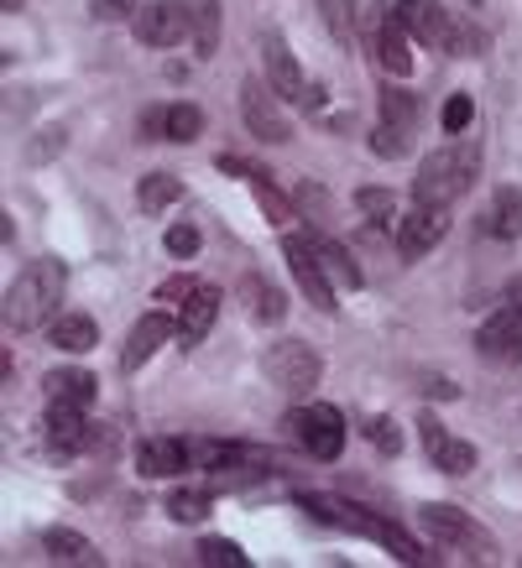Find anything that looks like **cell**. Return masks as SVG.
I'll return each mask as SVG.
<instances>
[{"label":"cell","mask_w":522,"mask_h":568,"mask_svg":"<svg viewBox=\"0 0 522 568\" xmlns=\"http://www.w3.org/2000/svg\"><path fill=\"white\" fill-rule=\"evenodd\" d=\"M63 287H69V266H63V261L58 256L32 261V266L6 287V328L27 334V328H37V324H52V303L63 297Z\"/></svg>","instance_id":"obj_1"},{"label":"cell","mask_w":522,"mask_h":568,"mask_svg":"<svg viewBox=\"0 0 522 568\" xmlns=\"http://www.w3.org/2000/svg\"><path fill=\"white\" fill-rule=\"evenodd\" d=\"M475 168H481V152L475 146H439V152H429V162L418 168L413 178V199L429 209H450L460 193L475 183Z\"/></svg>","instance_id":"obj_2"},{"label":"cell","mask_w":522,"mask_h":568,"mask_svg":"<svg viewBox=\"0 0 522 568\" xmlns=\"http://www.w3.org/2000/svg\"><path fill=\"white\" fill-rule=\"evenodd\" d=\"M418 521H423V532L439 537V542H450V548L470 552V558H491L496 542H491L486 527H475L470 511L450 506V500H429V506H418Z\"/></svg>","instance_id":"obj_3"},{"label":"cell","mask_w":522,"mask_h":568,"mask_svg":"<svg viewBox=\"0 0 522 568\" xmlns=\"http://www.w3.org/2000/svg\"><path fill=\"white\" fill-rule=\"evenodd\" d=\"M261 371H267V381H272L278 392H288V396H309L313 386H319V376H324L319 355H313L309 345H298V339H282V345L267 349Z\"/></svg>","instance_id":"obj_4"},{"label":"cell","mask_w":522,"mask_h":568,"mask_svg":"<svg viewBox=\"0 0 522 568\" xmlns=\"http://www.w3.org/2000/svg\"><path fill=\"white\" fill-rule=\"evenodd\" d=\"M282 256H288V272H293V282L303 287V297H309L313 308H319V313L340 308V303H334V282H330V272H324L319 245L298 241V235H282Z\"/></svg>","instance_id":"obj_5"},{"label":"cell","mask_w":522,"mask_h":568,"mask_svg":"<svg viewBox=\"0 0 522 568\" xmlns=\"http://www.w3.org/2000/svg\"><path fill=\"white\" fill-rule=\"evenodd\" d=\"M288 428H293V438L303 448H309L313 459H340V448H345V417L334 413V407H303V413H288Z\"/></svg>","instance_id":"obj_6"},{"label":"cell","mask_w":522,"mask_h":568,"mask_svg":"<svg viewBox=\"0 0 522 568\" xmlns=\"http://www.w3.org/2000/svg\"><path fill=\"white\" fill-rule=\"evenodd\" d=\"M282 94L278 89H267L261 79H245L241 84V115H245V131L261 141H272V146H282V141H293V125H288V115H282Z\"/></svg>","instance_id":"obj_7"},{"label":"cell","mask_w":522,"mask_h":568,"mask_svg":"<svg viewBox=\"0 0 522 568\" xmlns=\"http://www.w3.org/2000/svg\"><path fill=\"white\" fill-rule=\"evenodd\" d=\"M408 21L398 17V11H377L371 17V52H377V63H382V73H392V79H408L413 73V52H408Z\"/></svg>","instance_id":"obj_8"},{"label":"cell","mask_w":522,"mask_h":568,"mask_svg":"<svg viewBox=\"0 0 522 568\" xmlns=\"http://www.w3.org/2000/svg\"><path fill=\"white\" fill-rule=\"evenodd\" d=\"M298 506H303L313 521H324V527H345V532L371 537V542L382 537V517H371L365 506H355V500H345V496H303Z\"/></svg>","instance_id":"obj_9"},{"label":"cell","mask_w":522,"mask_h":568,"mask_svg":"<svg viewBox=\"0 0 522 568\" xmlns=\"http://www.w3.org/2000/svg\"><path fill=\"white\" fill-rule=\"evenodd\" d=\"M168 339H178V318H173V313H147V318H137V324H131V334H126L121 371H126V376H131V371H141V365L152 361Z\"/></svg>","instance_id":"obj_10"},{"label":"cell","mask_w":522,"mask_h":568,"mask_svg":"<svg viewBox=\"0 0 522 568\" xmlns=\"http://www.w3.org/2000/svg\"><path fill=\"white\" fill-rule=\"evenodd\" d=\"M444 235H450V214H444V209L418 204L413 214L402 220V230H398V256L402 261H423L439 241H444Z\"/></svg>","instance_id":"obj_11"},{"label":"cell","mask_w":522,"mask_h":568,"mask_svg":"<svg viewBox=\"0 0 522 568\" xmlns=\"http://www.w3.org/2000/svg\"><path fill=\"white\" fill-rule=\"evenodd\" d=\"M131 21H137V37L147 48H178V37H193L178 0H152V6H141Z\"/></svg>","instance_id":"obj_12"},{"label":"cell","mask_w":522,"mask_h":568,"mask_svg":"<svg viewBox=\"0 0 522 568\" xmlns=\"http://www.w3.org/2000/svg\"><path fill=\"white\" fill-rule=\"evenodd\" d=\"M475 345L491 361H506V355H522V303H502L486 324L475 328Z\"/></svg>","instance_id":"obj_13"},{"label":"cell","mask_w":522,"mask_h":568,"mask_svg":"<svg viewBox=\"0 0 522 568\" xmlns=\"http://www.w3.org/2000/svg\"><path fill=\"white\" fill-rule=\"evenodd\" d=\"M94 444V433L84 423V407H73V402H48V448L58 459H69L79 448Z\"/></svg>","instance_id":"obj_14"},{"label":"cell","mask_w":522,"mask_h":568,"mask_svg":"<svg viewBox=\"0 0 522 568\" xmlns=\"http://www.w3.org/2000/svg\"><path fill=\"white\" fill-rule=\"evenodd\" d=\"M261 52H267V79H272V89H278L282 100L303 104L309 84H303V69L293 63V52H288V42H282L278 32H267V37H261Z\"/></svg>","instance_id":"obj_15"},{"label":"cell","mask_w":522,"mask_h":568,"mask_svg":"<svg viewBox=\"0 0 522 568\" xmlns=\"http://www.w3.org/2000/svg\"><path fill=\"white\" fill-rule=\"evenodd\" d=\"M189 459H193L189 444H178V438H147L137 448V469L147 480H173V475L189 469Z\"/></svg>","instance_id":"obj_16"},{"label":"cell","mask_w":522,"mask_h":568,"mask_svg":"<svg viewBox=\"0 0 522 568\" xmlns=\"http://www.w3.org/2000/svg\"><path fill=\"white\" fill-rule=\"evenodd\" d=\"M214 318H220V293L199 282V293H193L189 303L178 308V339H183V345H199V339L209 334V324H214Z\"/></svg>","instance_id":"obj_17"},{"label":"cell","mask_w":522,"mask_h":568,"mask_svg":"<svg viewBox=\"0 0 522 568\" xmlns=\"http://www.w3.org/2000/svg\"><path fill=\"white\" fill-rule=\"evenodd\" d=\"M398 17L408 21V32H413L418 42H434V48H444L450 17H444V6H439V0H398Z\"/></svg>","instance_id":"obj_18"},{"label":"cell","mask_w":522,"mask_h":568,"mask_svg":"<svg viewBox=\"0 0 522 568\" xmlns=\"http://www.w3.org/2000/svg\"><path fill=\"white\" fill-rule=\"evenodd\" d=\"M48 339L58 349H69V355H84V349L100 345V324H94L89 313H58L48 324Z\"/></svg>","instance_id":"obj_19"},{"label":"cell","mask_w":522,"mask_h":568,"mask_svg":"<svg viewBox=\"0 0 522 568\" xmlns=\"http://www.w3.org/2000/svg\"><path fill=\"white\" fill-rule=\"evenodd\" d=\"M178 6H183V17H189L199 58H209V52L220 48V0H178Z\"/></svg>","instance_id":"obj_20"},{"label":"cell","mask_w":522,"mask_h":568,"mask_svg":"<svg viewBox=\"0 0 522 568\" xmlns=\"http://www.w3.org/2000/svg\"><path fill=\"white\" fill-rule=\"evenodd\" d=\"M241 297H245V308H251V318H257V324H282V318H288V297H282L267 276H245Z\"/></svg>","instance_id":"obj_21"},{"label":"cell","mask_w":522,"mask_h":568,"mask_svg":"<svg viewBox=\"0 0 522 568\" xmlns=\"http://www.w3.org/2000/svg\"><path fill=\"white\" fill-rule=\"evenodd\" d=\"M486 230L496 241H522V189H496L486 214Z\"/></svg>","instance_id":"obj_22"},{"label":"cell","mask_w":522,"mask_h":568,"mask_svg":"<svg viewBox=\"0 0 522 568\" xmlns=\"http://www.w3.org/2000/svg\"><path fill=\"white\" fill-rule=\"evenodd\" d=\"M42 548H48L52 564H100L94 542L79 537V532H69V527H48V532H42Z\"/></svg>","instance_id":"obj_23"},{"label":"cell","mask_w":522,"mask_h":568,"mask_svg":"<svg viewBox=\"0 0 522 568\" xmlns=\"http://www.w3.org/2000/svg\"><path fill=\"white\" fill-rule=\"evenodd\" d=\"M48 402L89 407V402H94V376H89V371H52L48 376Z\"/></svg>","instance_id":"obj_24"},{"label":"cell","mask_w":522,"mask_h":568,"mask_svg":"<svg viewBox=\"0 0 522 568\" xmlns=\"http://www.w3.org/2000/svg\"><path fill=\"white\" fill-rule=\"evenodd\" d=\"M183 199V183H178L173 173H147L137 189V204L147 209V214H162L168 204H178Z\"/></svg>","instance_id":"obj_25"},{"label":"cell","mask_w":522,"mask_h":568,"mask_svg":"<svg viewBox=\"0 0 522 568\" xmlns=\"http://www.w3.org/2000/svg\"><path fill=\"white\" fill-rule=\"evenodd\" d=\"M319 256H324V272H330V282H340V287H350V293H355V287H361V266H355V261H350V251L340 241H330V235H319Z\"/></svg>","instance_id":"obj_26"},{"label":"cell","mask_w":522,"mask_h":568,"mask_svg":"<svg viewBox=\"0 0 522 568\" xmlns=\"http://www.w3.org/2000/svg\"><path fill=\"white\" fill-rule=\"evenodd\" d=\"M429 459H434V469H444V475H470L481 454H475V444H470V438H444Z\"/></svg>","instance_id":"obj_27"},{"label":"cell","mask_w":522,"mask_h":568,"mask_svg":"<svg viewBox=\"0 0 522 568\" xmlns=\"http://www.w3.org/2000/svg\"><path fill=\"white\" fill-rule=\"evenodd\" d=\"M491 37L481 32V27H470V21H450V32H444V52H454V58H486Z\"/></svg>","instance_id":"obj_28"},{"label":"cell","mask_w":522,"mask_h":568,"mask_svg":"<svg viewBox=\"0 0 522 568\" xmlns=\"http://www.w3.org/2000/svg\"><path fill=\"white\" fill-rule=\"evenodd\" d=\"M251 193H257V204L267 209V220L278 224V230H282V224H293V204L272 189V178H267V173H251Z\"/></svg>","instance_id":"obj_29"},{"label":"cell","mask_w":522,"mask_h":568,"mask_svg":"<svg viewBox=\"0 0 522 568\" xmlns=\"http://www.w3.org/2000/svg\"><path fill=\"white\" fill-rule=\"evenodd\" d=\"M199 564L204 568H251V558H245L235 542H225V537H204V542H199Z\"/></svg>","instance_id":"obj_30"},{"label":"cell","mask_w":522,"mask_h":568,"mask_svg":"<svg viewBox=\"0 0 522 568\" xmlns=\"http://www.w3.org/2000/svg\"><path fill=\"white\" fill-rule=\"evenodd\" d=\"M209 506H214L209 490H173V496H168V517L173 521H204Z\"/></svg>","instance_id":"obj_31"},{"label":"cell","mask_w":522,"mask_h":568,"mask_svg":"<svg viewBox=\"0 0 522 568\" xmlns=\"http://www.w3.org/2000/svg\"><path fill=\"white\" fill-rule=\"evenodd\" d=\"M199 131H204L199 104H168V141H193Z\"/></svg>","instance_id":"obj_32"},{"label":"cell","mask_w":522,"mask_h":568,"mask_svg":"<svg viewBox=\"0 0 522 568\" xmlns=\"http://www.w3.org/2000/svg\"><path fill=\"white\" fill-rule=\"evenodd\" d=\"M408 146H413V141H408V125L382 121L377 131H371V152L387 156V162H392V156H408Z\"/></svg>","instance_id":"obj_33"},{"label":"cell","mask_w":522,"mask_h":568,"mask_svg":"<svg viewBox=\"0 0 522 568\" xmlns=\"http://www.w3.org/2000/svg\"><path fill=\"white\" fill-rule=\"evenodd\" d=\"M319 17H324L330 37H340V42H345V37L355 32V0H319Z\"/></svg>","instance_id":"obj_34"},{"label":"cell","mask_w":522,"mask_h":568,"mask_svg":"<svg viewBox=\"0 0 522 568\" xmlns=\"http://www.w3.org/2000/svg\"><path fill=\"white\" fill-rule=\"evenodd\" d=\"M387 552H398L402 564H423V548H418V537H408L398 521H382V537H377Z\"/></svg>","instance_id":"obj_35"},{"label":"cell","mask_w":522,"mask_h":568,"mask_svg":"<svg viewBox=\"0 0 522 568\" xmlns=\"http://www.w3.org/2000/svg\"><path fill=\"white\" fill-rule=\"evenodd\" d=\"M470 121H475V104H470V94H450V100H444V110H439V125H444L450 136H460V131H470Z\"/></svg>","instance_id":"obj_36"},{"label":"cell","mask_w":522,"mask_h":568,"mask_svg":"<svg viewBox=\"0 0 522 568\" xmlns=\"http://www.w3.org/2000/svg\"><path fill=\"white\" fill-rule=\"evenodd\" d=\"M382 121H392V125H408V131H413V121H418V104H413V94H402V89H387V94H382Z\"/></svg>","instance_id":"obj_37"},{"label":"cell","mask_w":522,"mask_h":568,"mask_svg":"<svg viewBox=\"0 0 522 568\" xmlns=\"http://www.w3.org/2000/svg\"><path fill=\"white\" fill-rule=\"evenodd\" d=\"M355 209H361V214H371V220L382 224V220H392L398 199H392V189H355Z\"/></svg>","instance_id":"obj_38"},{"label":"cell","mask_w":522,"mask_h":568,"mask_svg":"<svg viewBox=\"0 0 522 568\" xmlns=\"http://www.w3.org/2000/svg\"><path fill=\"white\" fill-rule=\"evenodd\" d=\"M365 438L382 448V454H398V448H402V433H398V423H392V417H371V423H365Z\"/></svg>","instance_id":"obj_39"},{"label":"cell","mask_w":522,"mask_h":568,"mask_svg":"<svg viewBox=\"0 0 522 568\" xmlns=\"http://www.w3.org/2000/svg\"><path fill=\"white\" fill-rule=\"evenodd\" d=\"M141 6L137 0H89V17L94 21H126V17H137Z\"/></svg>","instance_id":"obj_40"},{"label":"cell","mask_w":522,"mask_h":568,"mask_svg":"<svg viewBox=\"0 0 522 568\" xmlns=\"http://www.w3.org/2000/svg\"><path fill=\"white\" fill-rule=\"evenodd\" d=\"M162 245H168L173 256H193V251H199V230H193V224H173V230L162 235Z\"/></svg>","instance_id":"obj_41"},{"label":"cell","mask_w":522,"mask_h":568,"mask_svg":"<svg viewBox=\"0 0 522 568\" xmlns=\"http://www.w3.org/2000/svg\"><path fill=\"white\" fill-rule=\"evenodd\" d=\"M193 293H199V282H193V276H173V282H162V287H157V297H162V303H173V308H183Z\"/></svg>","instance_id":"obj_42"},{"label":"cell","mask_w":522,"mask_h":568,"mask_svg":"<svg viewBox=\"0 0 522 568\" xmlns=\"http://www.w3.org/2000/svg\"><path fill=\"white\" fill-rule=\"evenodd\" d=\"M141 141H168V110L152 104L147 115H141Z\"/></svg>","instance_id":"obj_43"},{"label":"cell","mask_w":522,"mask_h":568,"mask_svg":"<svg viewBox=\"0 0 522 568\" xmlns=\"http://www.w3.org/2000/svg\"><path fill=\"white\" fill-rule=\"evenodd\" d=\"M418 438H423V448H429V454H434V448L444 444V438H450V433H444V423H439L434 413H423V417H418Z\"/></svg>","instance_id":"obj_44"},{"label":"cell","mask_w":522,"mask_h":568,"mask_svg":"<svg viewBox=\"0 0 522 568\" xmlns=\"http://www.w3.org/2000/svg\"><path fill=\"white\" fill-rule=\"evenodd\" d=\"M58 156L63 152V131H42V141H32V162H42V156Z\"/></svg>","instance_id":"obj_45"},{"label":"cell","mask_w":522,"mask_h":568,"mask_svg":"<svg viewBox=\"0 0 522 568\" xmlns=\"http://www.w3.org/2000/svg\"><path fill=\"white\" fill-rule=\"evenodd\" d=\"M214 168H220V173H241V178H251V168H245L241 156H214Z\"/></svg>","instance_id":"obj_46"},{"label":"cell","mask_w":522,"mask_h":568,"mask_svg":"<svg viewBox=\"0 0 522 568\" xmlns=\"http://www.w3.org/2000/svg\"><path fill=\"white\" fill-rule=\"evenodd\" d=\"M506 303H522V276L512 282V287H506Z\"/></svg>","instance_id":"obj_47"},{"label":"cell","mask_w":522,"mask_h":568,"mask_svg":"<svg viewBox=\"0 0 522 568\" xmlns=\"http://www.w3.org/2000/svg\"><path fill=\"white\" fill-rule=\"evenodd\" d=\"M0 6H6V11H17V6H21V0H0Z\"/></svg>","instance_id":"obj_48"},{"label":"cell","mask_w":522,"mask_h":568,"mask_svg":"<svg viewBox=\"0 0 522 568\" xmlns=\"http://www.w3.org/2000/svg\"><path fill=\"white\" fill-rule=\"evenodd\" d=\"M470 6H481V0H470Z\"/></svg>","instance_id":"obj_49"}]
</instances>
